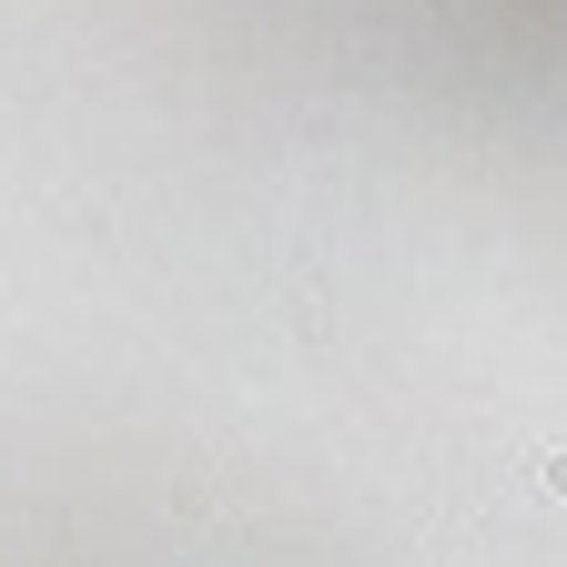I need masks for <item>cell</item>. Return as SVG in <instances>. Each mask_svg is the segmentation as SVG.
<instances>
[{
	"label": "cell",
	"instance_id": "1",
	"mask_svg": "<svg viewBox=\"0 0 567 567\" xmlns=\"http://www.w3.org/2000/svg\"><path fill=\"white\" fill-rule=\"evenodd\" d=\"M537 486H547V496H567V456H547V466H537Z\"/></svg>",
	"mask_w": 567,
	"mask_h": 567
}]
</instances>
